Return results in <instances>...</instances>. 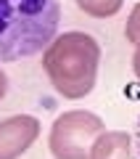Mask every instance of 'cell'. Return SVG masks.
Here are the masks:
<instances>
[{"label": "cell", "mask_w": 140, "mask_h": 159, "mask_svg": "<svg viewBox=\"0 0 140 159\" xmlns=\"http://www.w3.org/2000/svg\"><path fill=\"white\" fill-rule=\"evenodd\" d=\"M58 24L61 0H0V64L42 53Z\"/></svg>", "instance_id": "cell-1"}, {"label": "cell", "mask_w": 140, "mask_h": 159, "mask_svg": "<svg viewBox=\"0 0 140 159\" xmlns=\"http://www.w3.org/2000/svg\"><path fill=\"white\" fill-rule=\"evenodd\" d=\"M42 69L53 90L66 101H79L90 96L101 69V45L87 32L56 34L42 51Z\"/></svg>", "instance_id": "cell-2"}, {"label": "cell", "mask_w": 140, "mask_h": 159, "mask_svg": "<svg viewBox=\"0 0 140 159\" xmlns=\"http://www.w3.org/2000/svg\"><path fill=\"white\" fill-rule=\"evenodd\" d=\"M106 130L98 114L87 111V109H72L56 117L48 133V148H50L53 159H87L90 146L101 133Z\"/></svg>", "instance_id": "cell-3"}, {"label": "cell", "mask_w": 140, "mask_h": 159, "mask_svg": "<svg viewBox=\"0 0 140 159\" xmlns=\"http://www.w3.org/2000/svg\"><path fill=\"white\" fill-rule=\"evenodd\" d=\"M40 119L32 114H11L0 119V159H21L40 138Z\"/></svg>", "instance_id": "cell-4"}, {"label": "cell", "mask_w": 140, "mask_h": 159, "mask_svg": "<svg viewBox=\"0 0 140 159\" xmlns=\"http://www.w3.org/2000/svg\"><path fill=\"white\" fill-rule=\"evenodd\" d=\"M87 159H132V135L124 130H103L93 141Z\"/></svg>", "instance_id": "cell-5"}, {"label": "cell", "mask_w": 140, "mask_h": 159, "mask_svg": "<svg viewBox=\"0 0 140 159\" xmlns=\"http://www.w3.org/2000/svg\"><path fill=\"white\" fill-rule=\"evenodd\" d=\"M77 8L90 19H111L122 11L124 0H74Z\"/></svg>", "instance_id": "cell-6"}, {"label": "cell", "mask_w": 140, "mask_h": 159, "mask_svg": "<svg viewBox=\"0 0 140 159\" xmlns=\"http://www.w3.org/2000/svg\"><path fill=\"white\" fill-rule=\"evenodd\" d=\"M124 37H127V43H132V45L140 43V3L132 6L127 21H124Z\"/></svg>", "instance_id": "cell-7"}, {"label": "cell", "mask_w": 140, "mask_h": 159, "mask_svg": "<svg viewBox=\"0 0 140 159\" xmlns=\"http://www.w3.org/2000/svg\"><path fill=\"white\" fill-rule=\"evenodd\" d=\"M132 159H140V119L135 125V138H132Z\"/></svg>", "instance_id": "cell-8"}, {"label": "cell", "mask_w": 140, "mask_h": 159, "mask_svg": "<svg viewBox=\"0 0 140 159\" xmlns=\"http://www.w3.org/2000/svg\"><path fill=\"white\" fill-rule=\"evenodd\" d=\"M132 72H135V77L140 80V43L135 45V53H132Z\"/></svg>", "instance_id": "cell-9"}, {"label": "cell", "mask_w": 140, "mask_h": 159, "mask_svg": "<svg viewBox=\"0 0 140 159\" xmlns=\"http://www.w3.org/2000/svg\"><path fill=\"white\" fill-rule=\"evenodd\" d=\"M6 93H8V74L0 69V101L6 98Z\"/></svg>", "instance_id": "cell-10"}]
</instances>
